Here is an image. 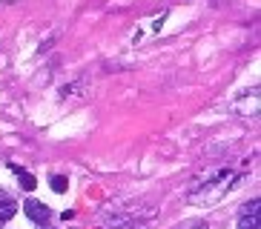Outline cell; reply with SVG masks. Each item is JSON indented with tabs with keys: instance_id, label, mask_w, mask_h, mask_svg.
I'll return each instance as SVG.
<instances>
[{
	"instance_id": "obj_2",
	"label": "cell",
	"mask_w": 261,
	"mask_h": 229,
	"mask_svg": "<svg viewBox=\"0 0 261 229\" xmlns=\"http://www.w3.org/2000/svg\"><path fill=\"white\" fill-rule=\"evenodd\" d=\"M15 212H17V204H15V201H9V198H3V195H0V221L15 218Z\"/></svg>"
},
{
	"instance_id": "obj_5",
	"label": "cell",
	"mask_w": 261,
	"mask_h": 229,
	"mask_svg": "<svg viewBox=\"0 0 261 229\" xmlns=\"http://www.w3.org/2000/svg\"><path fill=\"white\" fill-rule=\"evenodd\" d=\"M244 215H247V218H258V201H250L247 209H244Z\"/></svg>"
},
{
	"instance_id": "obj_1",
	"label": "cell",
	"mask_w": 261,
	"mask_h": 229,
	"mask_svg": "<svg viewBox=\"0 0 261 229\" xmlns=\"http://www.w3.org/2000/svg\"><path fill=\"white\" fill-rule=\"evenodd\" d=\"M23 212L29 215V218H32L35 223H43V221L49 218V209H46V206L40 204V201H32V198L23 204Z\"/></svg>"
},
{
	"instance_id": "obj_6",
	"label": "cell",
	"mask_w": 261,
	"mask_h": 229,
	"mask_svg": "<svg viewBox=\"0 0 261 229\" xmlns=\"http://www.w3.org/2000/svg\"><path fill=\"white\" fill-rule=\"evenodd\" d=\"M52 189L55 192H66V178H61V175L52 178Z\"/></svg>"
},
{
	"instance_id": "obj_3",
	"label": "cell",
	"mask_w": 261,
	"mask_h": 229,
	"mask_svg": "<svg viewBox=\"0 0 261 229\" xmlns=\"http://www.w3.org/2000/svg\"><path fill=\"white\" fill-rule=\"evenodd\" d=\"M12 172H15L17 178H20V186H23L26 192H32V189H35V186H38V181H35V178H32L29 172H23V169H20V166H12Z\"/></svg>"
},
{
	"instance_id": "obj_7",
	"label": "cell",
	"mask_w": 261,
	"mask_h": 229,
	"mask_svg": "<svg viewBox=\"0 0 261 229\" xmlns=\"http://www.w3.org/2000/svg\"><path fill=\"white\" fill-rule=\"evenodd\" d=\"M190 229H210L207 223H198V226H190Z\"/></svg>"
},
{
	"instance_id": "obj_4",
	"label": "cell",
	"mask_w": 261,
	"mask_h": 229,
	"mask_svg": "<svg viewBox=\"0 0 261 229\" xmlns=\"http://www.w3.org/2000/svg\"><path fill=\"white\" fill-rule=\"evenodd\" d=\"M238 229H258V218H241V221H238Z\"/></svg>"
}]
</instances>
